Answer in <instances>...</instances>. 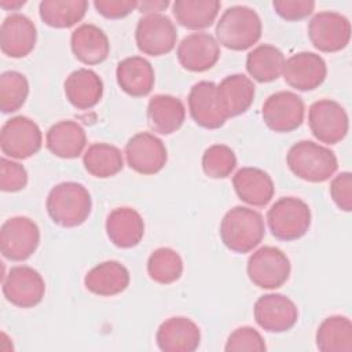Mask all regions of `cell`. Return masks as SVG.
<instances>
[{"mask_svg": "<svg viewBox=\"0 0 352 352\" xmlns=\"http://www.w3.org/2000/svg\"><path fill=\"white\" fill-rule=\"evenodd\" d=\"M45 208L51 220L66 228L81 226L92 209L89 191L77 182H63L51 188Z\"/></svg>", "mask_w": 352, "mask_h": 352, "instance_id": "obj_1", "label": "cell"}, {"mask_svg": "<svg viewBox=\"0 0 352 352\" xmlns=\"http://www.w3.org/2000/svg\"><path fill=\"white\" fill-rule=\"evenodd\" d=\"M265 235V226L260 212L234 206L220 223V238L227 249L235 253H249L260 245Z\"/></svg>", "mask_w": 352, "mask_h": 352, "instance_id": "obj_2", "label": "cell"}, {"mask_svg": "<svg viewBox=\"0 0 352 352\" xmlns=\"http://www.w3.org/2000/svg\"><path fill=\"white\" fill-rule=\"evenodd\" d=\"M263 32L258 14L248 6L228 7L216 23V38L232 51H245L256 44Z\"/></svg>", "mask_w": 352, "mask_h": 352, "instance_id": "obj_3", "label": "cell"}, {"mask_svg": "<svg viewBox=\"0 0 352 352\" xmlns=\"http://www.w3.org/2000/svg\"><path fill=\"white\" fill-rule=\"evenodd\" d=\"M286 162L293 175L309 183L329 180L338 168L336 154L312 140L294 143L287 151Z\"/></svg>", "mask_w": 352, "mask_h": 352, "instance_id": "obj_4", "label": "cell"}, {"mask_svg": "<svg viewBox=\"0 0 352 352\" xmlns=\"http://www.w3.org/2000/svg\"><path fill=\"white\" fill-rule=\"evenodd\" d=\"M267 224L279 241L300 239L311 227V209L297 197H282L268 209Z\"/></svg>", "mask_w": 352, "mask_h": 352, "instance_id": "obj_5", "label": "cell"}, {"mask_svg": "<svg viewBox=\"0 0 352 352\" xmlns=\"http://www.w3.org/2000/svg\"><path fill=\"white\" fill-rule=\"evenodd\" d=\"M290 260L279 248L263 246L248 260L246 272L250 282L260 289H278L290 276Z\"/></svg>", "mask_w": 352, "mask_h": 352, "instance_id": "obj_6", "label": "cell"}, {"mask_svg": "<svg viewBox=\"0 0 352 352\" xmlns=\"http://www.w3.org/2000/svg\"><path fill=\"white\" fill-rule=\"evenodd\" d=\"M43 133L40 126L26 116H16L6 121L0 132V148L3 154L26 160L40 151Z\"/></svg>", "mask_w": 352, "mask_h": 352, "instance_id": "obj_7", "label": "cell"}, {"mask_svg": "<svg viewBox=\"0 0 352 352\" xmlns=\"http://www.w3.org/2000/svg\"><path fill=\"white\" fill-rule=\"evenodd\" d=\"M40 243L38 226L26 216L6 220L0 228V252L11 261L29 258Z\"/></svg>", "mask_w": 352, "mask_h": 352, "instance_id": "obj_8", "label": "cell"}, {"mask_svg": "<svg viewBox=\"0 0 352 352\" xmlns=\"http://www.w3.org/2000/svg\"><path fill=\"white\" fill-rule=\"evenodd\" d=\"M308 125L319 142L337 144L348 133L349 118L338 102L320 99L314 102L308 110Z\"/></svg>", "mask_w": 352, "mask_h": 352, "instance_id": "obj_9", "label": "cell"}, {"mask_svg": "<svg viewBox=\"0 0 352 352\" xmlns=\"http://www.w3.org/2000/svg\"><path fill=\"white\" fill-rule=\"evenodd\" d=\"M308 37L320 52H338L351 40L349 19L336 11H320L308 23Z\"/></svg>", "mask_w": 352, "mask_h": 352, "instance_id": "obj_10", "label": "cell"}, {"mask_svg": "<svg viewBox=\"0 0 352 352\" xmlns=\"http://www.w3.org/2000/svg\"><path fill=\"white\" fill-rule=\"evenodd\" d=\"M135 40L144 55L161 56L175 48L177 30L170 18L164 14L144 15L138 21Z\"/></svg>", "mask_w": 352, "mask_h": 352, "instance_id": "obj_11", "label": "cell"}, {"mask_svg": "<svg viewBox=\"0 0 352 352\" xmlns=\"http://www.w3.org/2000/svg\"><path fill=\"white\" fill-rule=\"evenodd\" d=\"M304 100L292 91H279L270 95L261 107L265 125L278 133L296 131L304 121Z\"/></svg>", "mask_w": 352, "mask_h": 352, "instance_id": "obj_12", "label": "cell"}, {"mask_svg": "<svg viewBox=\"0 0 352 352\" xmlns=\"http://www.w3.org/2000/svg\"><path fill=\"white\" fill-rule=\"evenodd\" d=\"M188 110L194 122L205 129H217L226 124L228 114L213 81L194 84L188 94Z\"/></svg>", "mask_w": 352, "mask_h": 352, "instance_id": "obj_13", "label": "cell"}, {"mask_svg": "<svg viewBox=\"0 0 352 352\" xmlns=\"http://www.w3.org/2000/svg\"><path fill=\"white\" fill-rule=\"evenodd\" d=\"M3 294L15 307L33 308L45 294V282L34 268L16 265L3 279Z\"/></svg>", "mask_w": 352, "mask_h": 352, "instance_id": "obj_14", "label": "cell"}, {"mask_svg": "<svg viewBox=\"0 0 352 352\" xmlns=\"http://www.w3.org/2000/svg\"><path fill=\"white\" fill-rule=\"evenodd\" d=\"M125 158L132 170L155 175L166 165L168 151L160 138L150 132H139L126 142Z\"/></svg>", "mask_w": 352, "mask_h": 352, "instance_id": "obj_15", "label": "cell"}, {"mask_svg": "<svg viewBox=\"0 0 352 352\" xmlns=\"http://www.w3.org/2000/svg\"><path fill=\"white\" fill-rule=\"evenodd\" d=\"M256 323L268 333H283L290 330L298 319L297 305L279 293L264 294L253 307Z\"/></svg>", "mask_w": 352, "mask_h": 352, "instance_id": "obj_16", "label": "cell"}, {"mask_svg": "<svg viewBox=\"0 0 352 352\" xmlns=\"http://www.w3.org/2000/svg\"><path fill=\"white\" fill-rule=\"evenodd\" d=\"M282 76L297 91H314L326 80L327 66L320 55L302 51L285 60Z\"/></svg>", "mask_w": 352, "mask_h": 352, "instance_id": "obj_17", "label": "cell"}, {"mask_svg": "<svg viewBox=\"0 0 352 352\" xmlns=\"http://www.w3.org/2000/svg\"><path fill=\"white\" fill-rule=\"evenodd\" d=\"M177 60L188 72H206L220 58V45L209 33L198 32L186 36L177 45Z\"/></svg>", "mask_w": 352, "mask_h": 352, "instance_id": "obj_18", "label": "cell"}, {"mask_svg": "<svg viewBox=\"0 0 352 352\" xmlns=\"http://www.w3.org/2000/svg\"><path fill=\"white\" fill-rule=\"evenodd\" d=\"M37 40V29L33 21L23 14H11L4 18L0 28V48L10 58H25Z\"/></svg>", "mask_w": 352, "mask_h": 352, "instance_id": "obj_19", "label": "cell"}, {"mask_svg": "<svg viewBox=\"0 0 352 352\" xmlns=\"http://www.w3.org/2000/svg\"><path fill=\"white\" fill-rule=\"evenodd\" d=\"M155 341L164 352H194L201 344V330L186 316H172L160 324Z\"/></svg>", "mask_w": 352, "mask_h": 352, "instance_id": "obj_20", "label": "cell"}, {"mask_svg": "<svg viewBox=\"0 0 352 352\" xmlns=\"http://www.w3.org/2000/svg\"><path fill=\"white\" fill-rule=\"evenodd\" d=\"M106 234L114 246L121 249L133 248L139 245L144 235V220L132 208H116L107 214Z\"/></svg>", "mask_w": 352, "mask_h": 352, "instance_id": "obj_21", "label": "cell"}, {"mask_svg": "<svg viewBox=\"0 0 352 352\" xmlns=\"http://www.w3.org/2000/svg\"><path fill=\"white\" fill-rule=\"evenodd\" d=\"M232 186L241 201L256 208L265 206L275 192L271 176L254 166H245L236 170L232 177Z\"/></svg>", "mask_w": 352, "mask_h": 352, "instance_id": "obj_22", "label": "cell"}, {"mask_svg": "<svg viewBox=\"0 0 352 352\" xmlns=\"http://www.w3.org/2000/svg\"><path fill=\"white\" fill-rule=\"evenodd\" d=\"M72 52L84 65H99L110 52V43L106 33L96 25L82 23L70 36Z\"/></svg>", "mask_w": 352, "mask_h": 352, "instance_id": "obj_23", "label": "cell"}, {"mask_svg": "<svg viewBox=\"0 0 352 352\" xmlns=\"http://www.w3.org/2000/svg\"><path fill=\"white\" fill-rule=\"evenodd\" d=\"M116 77L118 87L133 98L148 95L155 82L154 69L143 56H128L118 62Z\"/></svg>", "mask_w": 352, "mask_h": 352, "instance_id": "obj_24", "label": "cell"}, {"mask_svg": "<svg viewBox=\"0 0 352 352\" xmlns=\"http://www.w3.org/2000/svg\"><path fill=\"white\" fill-rule=\"evenodd\" d=\"M66 99L78 110L95 107L103 96V81L91 69H77L65 80Z\"/></svg>", "mask_w": 352, "mask_h": 352, "instance_id": "obj_25", "label": "cell"}, {"mask_svg": "<svg viewBox=\"0 0 352 352\" xmlns=\"http://www.w3.org/2000/svg\"><path fill=\"white\" fill-rule=\"evenodd\" d=\"M129 271L124 264L116 260H107L87 272L84 285L92 294L111 297L122 293L129 286Z\"/></svg>", "mask_w": 352, "mask_h": 352, "instance_id": "obj_26", "label": "cell"}, {"mask_svg": "<svg viewBox=\"0 0 352 352\" xmlns=\"http://www.w3.org/2000/svg\"><path fill=\"white\" fill-rule=\"evenodd\" d=\"M186 120L183 102L172 95H154L147 104V121L150 128L161 135H172L179 131Z\"/></svg>", "mask_w": 352, "mask_h": 352, "instance_id": "obj_27", "label": "cell"}, {"mask_svg": "<svg viewBox=\"0 0 352 352\" xmlns=\"http://www.w3.org/2000/svg\"><path fill=\"white\" fill-rule=\"evenodd\" d=\"M45 144L54 155L73 160L82 154L87 146V135L78 122L63 120L54 124L47 131Z\"/></svg>", "mask_w": 352, "mask_h": 352, "instance_id": "obj_28", "label": "cell"}, {"mask_svg": "<svg viewBox=\"0 0 352 352\" xmlns=\"http://www.w3.org/2000/svg\"><path fill=\"white\" fill-rule=\"evenodd\" d=\"M217 88L228 118L246 113L252 106L256 95V87L253 81L241 73L224 77Z\"/></svg>", "mask_w": 352, "mask_h": 352, "instance_id": "obj_29", "label": "cell"}, {"mask_svg": "<svg viewBox=\"0 0 352 352\" xmlns=\"http://www.w3.org/2000/svg\"><path fill=\"white\" fill-rule=\"evenodd\" d=\"M220 7L219 0H176L172 12L179 25L190 30H201L213 25Z\"/></svg>", "mask_w": 352, "mask_h": 352, "instance_id": "obj_30", "label": "cell"}, {"mask_svg": "<svg viewBox=\"0 0 352 352\" xmlns=\"http://www.w3.org/2000/svg\"><path fill=\"white\" fill-rule=\"evenodd\" d=\"M283 52L271 44H260L246 56V70L249 76L258 82H271L276 80L285 66Z\"/></svg>", "mask_w": 352, "mask_h": 352, "instance_id": "obj_31", "label": "cell"}, {"mask_svg": "<svg viewBox=\"0 0 352 352\" xmlns=\"http://www.w3.org/2000/svg\"><path fill=\"white\" fill-rule=\"evenodd\" d=\"M315 340L320 352H351L352 323L349 318L342 315L326 318L319 324Z\"/></svg>", "mask_w": 352, "mask_h": 352, "instance_id": "obj_32", "label": "cell"}, {"mask_svg": "<svg viewBox=\"0 0 352 352\" xmlns=\"http://www.w3.org/2000/svg\"><path fill=\"white\" fill-rule=\"evenodd\" d=\"M85 170L98 179L116 176L124 168L122 153L109 143H92L82 155Z\"/></svg>", "mask_w": 352, "mask_h": 352, "instance_id": "obj_33", "label": "cell"}, {"mask_svg": "<svg viewBox=\"0 0 352 352\" xmlns=\"http://www.w3.org/2000/svg\"><path fill=\"white\" fill-rule=\"evenodd\" d=\"M88 10L85 0H43L38 4L41 21L55 29H67L80 22Z\"/></svg>", "mask_w": 352, "mask_h": 352, "instance_id": "obj_34", "label": "cell"}, {"mask_svg": "<svg viewBox=\"0 0 352 352\" xmlns=\"http://www.w3.org/2000/svg\"><path fill=\"white\" fill-rule=\"evenodd\" d=\"M147 274L155 283H175L183 274V260L172 248H158L147 260Z\"/></svg>", "mask_w": 352, "mask_h": 352, "instance_id": "obj_35", "label": "cell"}, {"mask_svg": "<svg viewBox=\"0 0 352 352\" xmlns=\"http://www.w3.org/2000/svg\"><path fill=\"white\" fill-rule=\"evenodd\" d=\"M29 95L28 78L15 70H8L0 76V110L7 113L18 111Z\"/></svg>", "mask_w": 352, "mask_h": 352, "instance_id": "obj_36", "label": "cell"}, {"mask_svg": "<svg viewBox=\"0 0 352 352\" xmlns=\"http://www.w3.org/2000/svg\"><path fill=\"white\" fill-rule=\"evenodd\" d=\"M236 166V157L226 144H212L202 155L204 173L210 179H226Z\"/></svg>", "mask_w": 352, "mask_h": 352, "instance_id": "obj_37", "label": "cell"}, {"mask_svg": "<svg viewBox=\"0 0 352 352\" xmlns=\"http://www.w3.org/2000/svg\"><path fill=\"white\" fill-rule=\"evenodd\" d=\"M224 349L227 352H264L267 346L263 336L256 329L242 326L228 336Z\"/></svg>", "mask_w": 352, "mask_h": 352, "instance_id": "obj_38", "label": "cell"}, {"mask_svg": "<svg viewBox=\"0 0 352 352\" xmlns=\"http://www.w3.org/2000/svg\"><path fill=\"white\" fill-rule=\"evenodd\" d=\"M28 172L19 162L3 157L0 160V188L6 192H16L26 187Z\"/></svg>", "mask_w": 352, "mask_h": 352, "instance_id": "obj_39", "label": "cell"}, {"mask_svg": "<svg viewBox=\"0 0 352 352\" xmlns=\"http://www.w3.org/2000/svg\"><path fill=\"white\" fill-rule=\"evenodd\" d=\"M275 12L286 21H300L307 18L315 10L312 0H274Z\"/></svg>", "mask_w": 352, "mask_h": 352, "instance_id": "obj_40", "label": "cell"}, {"mask_svg": "<svg viewBox=\"0 0 352 352\" xmlns=\"http://www.w3.org/2000/svg\"><path fill=\"white\" fill-rule=\"evenodd\" d=\"M330 195L338 209L352 210V173L341 172L330 183Z\"/></svg>", "mask_w": 352, "mask_h": 352, "instance_id": "obj_41", "label": "cell"}, {"mask_svg": "<svg viewBox=\"0 0 352 352\" xmlns=\"http://www.w3.org/2000/svg\"><path fill=\"white\" fill-rule=\"evenodd\" d=\"M95 10L107 19H121L138 8L135 0H95Z\"/></svg>", "mask_w": 352, "mask_h": 352, "instance_id": "obj_42", "label": "cell"}, {"mask_svg": "<svg viewBox=\"0 0 352 352\" xmlns=\"http://www.w3.org/2000/svg\"><path fill=\"white\" fill-rule=\"evenodd\" d=\"M169 6L168 0H143L138 1V8L142 14L151 15V14H161Z\"/></svg>", "mask_w": 352, "mask_h": 352, "instance_id": "obj_43", "label": "cell"}, {"mask_svg": "<svg viewBox=\"0 0 352 352\" xmlns=\"http://www.w3.org/2000/svg\"><path fill=\"white\" fill-rule=\"evenodd\" d=\"M25 3H26V1H23V0H14V1L1 0V1H0V6H1V8H4V10H11V11H15V10L21 8L22 6H25Z\"/></svg>", "mask_w": 352, "mask_h": 352, "instance_id": "obj_44", "label": "cell"}]
</instances>
